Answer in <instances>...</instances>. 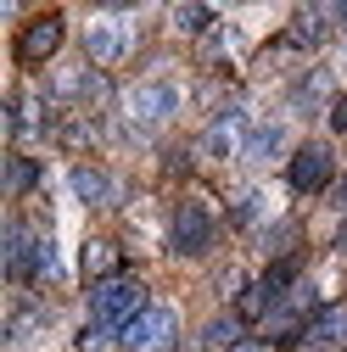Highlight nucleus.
Instances as JSON below:
<instances>
[{"label": "nucleus", "instance_id": "nucleus-1", "mask_svg": "<svg viewBox=\"0 0 347 352\" xmlns=\"http://www.w3.org/2000/svg\"><path fill=\"white\" fill-rule=\"evenodd\" d=\"M90 314H96L101 330H129V324L146 314V291H140V280L118 274V280L90 285Z\"/></svg>", "mask_w": 347, "mask_h": 352}, {"label": "nucleus", "instance_id": "nucleus-2", "mask_svg": "<svg viewBox=\"0 0 347 352\" xmlns=\"http://www.w3.org/2000/svg\"><path fill=\"white\" fill-rule=\"evenodd\" d=\"M180 84H168V78H146V84H135V90L123 96V112H129V123H146V129H157V123H168L174 112H180Z\"/></svg>", "mask_w": 347, "mask_h": 352}, {"label": "nucleus", "instance_id": "nucleus-3", "mask_svg": "<svg viewBox=\"0 0 347 352\" xmlns=\"http://www.w3.org/2000/svg\"><path fill=\"white\" fill-rule=\"evenodd\" d=\"M123 346L129 352H174L180 346V319H174V307H146V314L123 330Z\"/></svg>", "mask_w": 347, "mask_h": 352}, {"label": "nucleus", "instance_id": "nucleus-4", "mask_svg": "<svg viewBox=\"0 0 347 352\" xmlns=\"http://www.w3.org/2000/svg\"><path fill=\"white\" fill-rule=\"evenodd\" d=\"M213 235H219V224H213V212L202 201H185L180 212H174V230H168V246L180 257H202L213 246Z\"/></svg>", "mask_w": 347, "mask_h": 352}, {"label": "nucleus", "instance_id": "nucleus-5", "mask_svg": "<svg viewBox=\"0 0 347 352\" xmlns=\"http://www.w3.org/2000/svg\"><path fill=\"white\" fill-rule=\"evenodd\" d=\"M330 179H336V157H330V146H297V151H291L286 185H291L297 196H314V190H325Z\"/></svg>", "mask_w": 347, "mask_h": 352}, {"label": "nucleus", "instance_id": "nucleus-6", "mask_svg": "<svg viewBox=\"0 0 347 352\" xmlns=\"http://www.w3.org/2000/svg\"><path fill=\"white\" fill-rule=\"evenodd\" d=\"M84 51H90V62H123L129 51H135V34H129L118 17H96L90 23V34H84Z\"/></svg>", "mask_w": 347, "mask_h": 352}, {"label": "nucleus", "instance_id": "nucleus-7", "mask_svg": "<svg viewBox=\"0 0 347 352\" xmlns=\"http://www.w3.org/2000/svg\"><path fill=\"white\" fill-rule=\"evenodd\" d=\"M252 140H246V112H219V118H213L207 123V135H202V151L207 157H241Z\"/></svg>", "mask_w": 347, "mask_h": 352}, {"label": "nucleus", "instance_id": "nucleus-8", "mask_svg": "<svg viewBox=\"0 0 347 352\" xmlns=\"http://www.w3.org/2000/svg\"><path fill=\"white\" fill-rule=\"evenodd\" d=\"M297 346L302 352H336V346H347V307H325V314H314L308 324H302Z\"/></svg>", "mask_w": 347, "mask_h": 352}, {"label": "nucleus", "instance_id": "nucleus-9", "mask_svg": "<svg viewBox=\"0 0 347 352\" xmlns=\"http://www.w3.org/2000/svg\"><path fill=\"white\" fill-rule=\"evenodd\" d=\"M62 34H67V23L51 12V17H39V23H28V34L17 39V56L28 62V67H39L45 56H56V45H62Z\"/></svg>", "mask_w": 347, "mask_h": 352}, {"label": "nucleus", "instance_id": "nucleus-10", "mask_svg": "<svg viewBox=\"0 0 347 352\" xmlns=\"http://www.w3.org/2000/svg\"><path fill=\"white\" fill-rule=\"evenodd\" d=\"M39 241H45V235H34L28 224H12V230H6V274H12V280H28Z\"/></svg>", "mask_w": 347, "mask_h": 352}, {"label": "nucleus", "instance_id": "nucleus-11", "mask_svg": "<svg viewBox=\"0 0 347 352\" xmlns=\"http://www.w3.org/2000/svg\"><path fill=\"white\" fill-rule=\"evenodd\" d=\"M330 23H336V17H330V6H319V12H314V6H302V12L291 17V28H286V34H291V45L314 51V45H325V28H330Z\"/></svg>", "mask_w": 347, "mask_h": 352}, {"label": "nucleus", "instance_id": "nucleus-12", "mask_svg": "<svg viewBox=\"0 0 347 352\" xmlns=\"http://www.w3.org/2000/svg\"><path fill=\"white\" fill-rule=\"evenodd\" d=\"M73 190H78V201H90V207H107L118 190H112V179H107V168H73Z\"/></svg>", "mask_w": 347, "mask_h": 352}, {"label": "nucleus", "instance_id": "nucleus-13", "mask_svg": "<svg viewBox=\"0 0 347 352\" xmlns=\"http://www.w3.org/2000/svg\"><path fill=\"white\" fill-rule=\"evenodd\" d=\"M84 280H90V285L118 280V246L112 241H90V246H84Z\"/></svg>", "mask_w": 347, "mask_h": 352}, {"label": "nucleus", "instance_id": "nucleus-14", "mask_svg": "<svg viewBox=\"0 0 347 352\" xmlns=\"http://www.w3.org/2000/svg\"><path fill=\"white\" fill-rule=\"evenodd\" d=\"M39 185V162L34 157H6V196H23Z\"/></svg>", "mask_w": 347, "mask_h": 352}, {"label": "nucleus", "instance_id": "nucleus-15", "mask_svg": "<svg viewBox=\"0 0 347 352\" xmlns=\"http://www.w3.org/2000/svg\"><path fill=\"white\" fill-rule=\"evenodd\" d=\"M12 129L17 135H39V129H45V107H39L34 96H17L12 101Z\"/></svg>", "mask_w": 347, "mask_h": 352}, {"label": "nucleus", "instance_id": "nucleus-16", "mask_svg": "<svg viewBox=\"0 0 347 352\" xmlns=\"http://www.w3.org/2000/svg\"><path fill=\"white\" fill-rule=\"evenodd\" d=\"M235 341H241V319H213V324L202 330V346H207V352H230Z\"/></svg>", "mask_w": 347, "mask_h": 352}, {"label": "nucleus", "instance_id": "nucleus-17", "mask_svg": "<svg viewBox=\"0 0 347 352\" xmlns=\"http://www.w3.org/2000/svg\"><path fill=\"white\" fill-rule=\"evenodd\" d=\"M84 90H90V96L101 90V78H96L90 67H73V73H62V78H56V96H84Z\"/></svg>", "mask_w": 347, "mask_h": 352}, {"label": "nucleus", "instance_id": "nucleus-18", "mask_svg": "<svg viewBox=\"0 0 347 352\" xmlns=\"http://www.w3.org/2000/svg\"><path fill=\"white\" fill-rule=\"evenodd\" d=\"M28 280H56V246H51V235L39 241V252H34V269H28Z\"/></svg>", "mask_w": 347, "mask_h": 352}, {"label": "nucleus", "instance_id": "nucleus-19", "mask_svg": "<svg viewBox=\"0 0 347 352\" xmlns=\"http://www.w3.org/2000/svg\"><path fill=\"white\" fill-rule=\"evenodd\" d=\"M275 151H280V123H264V129H257V135H252L246 157H275Z\"/></svg>", "mask_w": 347, "mask_h": 352}, {"label": "nucleus", "instance_id": "nucleus-20", "mask_svg": "<svg viewBox=\"0 0 347 352\" xmlns=\"http://www.w3.org/2000/svg\"><path fill=\"white\" fill-rule=\"evenodd\" d=\"M174 23H180L185 34H196V28L213 23V12H207V6H174Z\"/></svg>", "mask_w": 347, "mask_h": 352}, {"label": "nucleus", "instance_id": "nucleus-21", "mask_svg": "<svg viewBox=\"0 0 347 352\" xmlns=\"http://www.w3.org/2000/svg\"><path fill=\"white\" fill-rule=\"evenodd\" d=\"M325 96V73H308V84H297V107H314Z\"/></svg>", "mask_w": 347, "mask_h": 352}, {"label": "nucleus", "instance_id": "nucleus-22", "mask_svg": "<svg viewBox=\"0 0 347 352\" xmlns=\"http://www.w3.org/2000/svg\"><path fill=\"white\" fill-rule=\"evenodd\" d=\"M257 207H264V201L246 196V201H241V212H235V224H257Z\"/></svg>", "mask_w": 347, "mask_h": 352}, {"label": "nucleus", "instance_id": "nucleus-23", "mask_svg": "<svg viewBox=\"0 0 347 352\" xmlns=\"http://www.w3.org/2000/svg\"><path fill=\"white\" fill-rule=\"evenodd\" d=\"M330 129H341V135H347V96L330 107Z\"/></svg>", "mask_w": 347, "mask_h": 352}, {"label": "nucleus", "instance_id": "nucleus-24", "mask_svg": "<svg viewBox=\"0 0 347 352\" xmlns=\"http://www.w3.org/2000/svg\"><path fill=\"white\" fill-rule=\"evenodd\" d=\"M230 352H257V346H252V341H235V346H230Z\"/></svg>", "mask_w": 347, "mask_h": 352}]
</instances>
